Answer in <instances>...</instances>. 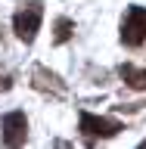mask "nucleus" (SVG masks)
Segmentation results:
<instances>
[{"mask_svg": "<svg viewBox=\"0 0 146 149\" xmlns=\"http://www.w3.org/2000/svg\"><path fill=\"white\" fill-rule=\"evenodd\" d=\"M9 87H13V78L9 74H0V93H6Z\"/></svg>", "mask_w": 146, "mask_h": 149, "instance_id": "8", "label": "nucleus"}, {"mask_svg": "<svg viewBox=\"0 0 146 149\" xmlns=\"http://www.w3.org/2000/svg\"><path fill=\"white\" fill-rule=\"evenodd\" d=\"M78 130H81V137L87 143H96V140H109L115 134L124 130L118 118H109V115H90V112H81V118H78Z\"/></svg>", "mask_w": 146, "mask_h": 149, "instance_id": "2", "label": "nucleus"}, {"mask_svg": "<svg viewBox=\"0 0 146 149\" xmlns=\"http://www.w3.org/2000/svg\"><path fill=\"white\" fill-rule=\"evenodd\" d=\"M121 44L131 50L146 44V6H128L121 19Z\"/></svg>", "mask_w": 146, "mask_h": 149, "instance_id": "3", "label": "nucleus"}, {"mask_svg": "<svg viewBox=\"0 0 146 149\" xmlns=\"http://www.w3.org/2000/svg\"><path fill=\"white\" fill-rule=\"evenodd\" d=\"M31 87L41 93H53V96H65V81L56 72L44 68V65H34L31 68Z\"/></svg>", "mask_w": 146, "mask_h": 149, "instance_id": "5", "label": "nucleus"}, {"mask_svg": "<svg viewBox=\"0 0 146 149\" xmlns=\"http://www.w3.org/2000/svg\"><path fill=\"white\" fill-rule=\"evenodd\" d=\"M53 31H56V34H53L56 44H65V40L75 34V22H72V19H65V16H59V19H56V25H53Z\"/></svg>", "mask_w": 146, "mask_h": 149, "instance_id": "7", "label": "nucleus"}, {"mask_svg": "<svg viewBox=\"0 0 146 149\" xmlns=\"http://www.w3.org/2000/svg\"><path fill=\"white\" fill-rule=\"evenodd\" d=\"M41 22H44V3L41 0H31V3H22L13 16V31L22 44H34L37 31H41Z\"/></svg>", "mask_w": 146, "mask_h": 149, "instance_id": "1", "label": "nucleus"}, {"mask_svg": "<svg viewBox=\"0 0 146 149\" xmlns=\"http://www.w3.org/2000/svg\"><path fill=\"white\" fill-rule=\"evenodd\" d=\"M0 140H3V146H22L28 140V118L25 112H6L3 118H0Z\"/></svg>", "mask_w": 146, "mask_h": 149, "instance_id": "4", "label": "nucleus"}, {"mask_svg": "<svg viewBox=\"0 0 146 149\" xmlns=\"http://www.w3.org/2000/svg\"><path fill=\"white\" fill-rule=\"evenodd\" d=\"M118 78L131 90H146V68H137V65L124 62V65H118Z\"/></svg>", "mask_w": 146, "mask_h": 149, "instance_id": "6", "label": "nucleus"}]
</instances>
